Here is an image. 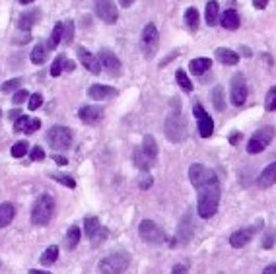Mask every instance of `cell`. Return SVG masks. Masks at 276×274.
Masks as SVG:
<instances>
[{
    "label": "cell",
    "instance_id": "1",
    "mask_svg": "<svg viewBox=\"0 0 276 274\" xmlns=\"http://www.w3.org/2000/svg\"><path fill=\"white\" fill-rule=\"evenodd\" d=\"M218 200H220V187L218 183H210L199 189V216L200 218H212L218 210Z\"/></svg>",
    "mask_w": 276,
    "mask_h": 274
},
{
    "label": "cell",
    "instance_id": "2",
    "mask_svg": "<svg viewBox=\"0 0 276 274\" xmlns=\"http://www.w3.org/2000/svg\"><path fill=\"white\" fill-rule=\"evenodd\" d=\"M130 264V255L126 251H115L107 257H103L97 264L101 274H123Z\"/></svg>",
    "mask_w": 276,
    "mask_h": 274
},
{
    "label": "cell",
    "instance_id": "3",
    "mask_svg": "<svg viewBox=\"0 0 276 274\" xmlns=\"http://www.w3.org/2000/svg\"><path fill=\"white\" fill-rule=\"evenodd\" d=\"M55 214V198L51 195H41L31 208V222L35 226H47Z\"/></svg>",
    "mask_w": 276,
    "mask_h": 274
},
{
    "label": "cell",
    "instance_id": "4",
    "mask_svg": "<svg viewBox=\"0 0 276 274\" xmlns=\"http://www.w3.org/2000/svg\"><path fill=\"white\" fill-rule=\"evenodd\" d=\"M185 134H187V124L181 115V109H173V113L166 119V136L173 144H179L185 138Z\"/></svg>",
    "mask_w": 276,
    "mask_h": 274
},
{
    "label": "cell",
    "instance_id": "5",
    "mask_svg": "<svg viewBox=\"0 0 276 274\" xmlns=\"http://www.w3.org/2000/svg\"><path fill=\"white\" fill-rule=\"evenodd\" d=\"M47 142H49V146L55 150V152H62V150H66L68 146H70V142H72V132H70V128H66V126H53L49 132H47Z\"/></svg>",
    "mask_w": 276,
    "mask_h": 274
},
{
    "label": "cell",
    "instance_id": "6",
    "mask_svg": "<svg viewBox=\"0 0 276 274\" xmlns=\"http://www.w3.org/2000/svg\"><path fill=\"white\" fill-rule=\"evenodd\" d=\"M158 43H160V35H158V28L154 24H148L144 30H142V35H140V49L144 53L146 59H152L158 51Z\"/></svg>",
    "mask_w": 276,
    "mask_h": 274
},
{
    "label": "cell",
    "instance_id": "7",
    "mask_svg": "<svg viewBox=\"0 0 276 274\" xmlns=\"http://www.w3.org/2000/svg\"><path fill=\"white\" fill-rule=\"evenodd\" d=\"M272 138H274V130L270 128V126H264V128H259L251 138H249V142H247V152L249 154H259V152H262L270 142H272Z\"/></svg>",
    "mask_w": 276,
    "mask_h": 274
},
{
    "label": "cell",
    "instance_id": "8",
    "mask_svg": "<svg viewBox=\"0 0 276 274\" xmlns=\"http://www.w3.org/2000/svg\"><path fill=\"white\" fill-rule=\"evenodd\" d=\"M189 179L197 189H200L204 185H210V183H218L216 173L212 169H208L206 166H200V164H193L189 167Z\"/></svg>",
    "mask_w": 276,
    "mask_h": 274
},
{
    "label": "cell",
    "instance_id": "9",
    "mask_svg": "<svg viewBox=\"0 0 276 274\" xmlns=\"http://www.w3.org/2000/svg\"><path fill=\"white\" fill-rule=\"evenodd\" d=\"M97 61H99V64L107 70V74H111V76H119V74H121V61L117 59V55H115L113 51L101 49V51L97 53Z\"/></svg>",
    "mask_w": 276,
    "mask_h": 274
},
{
    "label": "cell",
    "instance_id": "10",
    "mask_svg": "<svg viewBox=\"0 0 276 274\" xmlns=\"http://www.w3.org/2000/svg\"><path fill=\"white\" fill-rule=\"evenodd\" d=\"M95 14L105 22V24H115L119 20V12L117 6L111 0H97L95 2Z\"/></svg>",
    "mask_w": 276,
    "mask_h": 274
},
{
    "label": "cell",
    "instance_id": "11",
    "mask_svg": "<svg viewBox=\"0 0 276 274\" xmlns=\"http://www.w3.org/2000/svg\"><path fill=\"white\" fill-rule=\"evenodd\" d=\"M140 237H142L144 241H148V243H162V241L166 239L164 231H162L152 220H144V222L140 224Z\"/></svg>",
    "mask_w": 276,
    "mask_h": 274
},
{
    "label": "cell",
    "instance_id": "12",
    "mask_svg": "<svg viewBox=\"0 0 276 274\" xmlns=\"http://www.w3.org/2000/svg\"><path fill=\"white\" fill-rule=\"evenodd\" d=\"M230 90H231V103L233 105H243L245 99H247V84H245V80H243L241 74H235L231 78Z\"/></svg>",
    "mask_w": 276,
    "mask_h": 274
},
{
    "label": "cell",
    "instance_id": "13",
    "mask_svg": "<svg viewBox=\"0 0 276 274\" xmlns=\"http://www.w3.org/2000/svg\"><path fill=\"white\" fill-rule=\"evenodd\" d=\"M78 115H80V119L86 124H97L103 119V107H99V105H84L78 111Z\"/></svg>",
    "mask_w": 276,
    "mask_h": 274
},
{
    "label": "cell",
    "instance_id": "14",
    "mask_svg": "<svg viewBox=\"0 0 276 274\" xmlns=\"http://www.w3.org/2000/svg\"><path fill=\"white\" fill-rule=\"evenodd\" d=\"M78 59H80V62H82V66H84L86 70H90L92 74H99L101 64H99L97 57H93L90 51H86L84 47H78Z\"/></svg>",
    "mask_w": 276,
    "mask_h": 274
},
{
    "label": "cell",
    "instance_id": "15",
    "mask_svg": "<svg viewBox=\"0 0 276 274\" xmlns=\"http://www.w3.org/2000/svg\"><path fill=\"white\" fill-rule=\"evenodd\" d=\"M257 183H259V187H261V189H268V187H272V185L276 183V162L268 164V166L261 171V175H259Z\"/></svg>",
    "mask_w": 276,
    "mask_h": 274
},
{
    "label": "cell",
    "instance_id": "16",
    "mask_svg": "<svg viewBox=\"0 0 276 274\" xmlns=\"http://www.w3.org/2000/svg\"><path fill=\"white\" fill-rule=\"evenodd\" d=\"M115 93H117V90H115V88H111V86L93 84V86H90V88H88V95H90L92 99H97V101L107 99V97H111V95H115Z\"/></svg>",
    "mask_w": 276,
    "mask_h": 274
},
{
    "label": "cell",
    "instance_id": "17",
    "mask_svg": "<svg viewBox=\"0 0 276 274\" xmlns=\"http://www.w3.org/2000/svg\"><path fill=\"white\" fill-rule=\"evenodd\" d=\"M253 228H247V229H237L235 233H231L230 235V245L231 247H235V249H239V247H243V245H247L249 241H251V237H253Z\"/></svg>",
    "mask_w": 276,
    "mask_h": 274
},
{
    "label": "cell",
    "instance_id": "18",
    "mask_svg": "<svg viewBox=\"0 0 276 274\" xmlns=\"http://www.w3.org/2000/svg\"><path fill=\"white\" fill-rule=\"evenodd\" d=\"M216 61L222 62V64H226V66H235L239 62V55L235 51H231V49L222 47V49L216 51Z\"/></svg>",
    "mask_w": 276,
    "mask_h": 274
},
{
    "label": "cell",
    "instance_id": "19",
    "mask_svg": "<svg viewBox=\"0 0 276 274\" xmlns=\"http://www.w3.org/2000/svg\"><path fill=\"white\" fill-rule=\"evenodd\" d=\"M220 24H222L224 30L233 31V30L239 28V14H237L235 10H226V12L220 16Z\"/></svg>",
    "mask_w": 276,
    "mask_h": 274
},
{
    "label": "cell",
    "instance_id": "20",
    "mask_svg": "<svg viewBox=\"0 0 276 274\" xmlns=\"http://www.w3.org/2000/svg\"><path fill=\"white\" fill-rule=\"evenodd\" d=\"M14 216H16V208H14L12 202H2V204H0V228L10 226Z\"/></svg>",
    "mask_w": 276,
    "mask_h": 274
},
{
    "label": "cell",
    "instance_id": "21",
    "mask_svg": "<svg viewBox=\"0 0 276 274\" xmlns=\"http://www.w3.org/2000/svg\"><path fill=\"white\" fill-rule=\"evenodd\" d=\"M39 20V10H31V12H24L18 20V28L22 31H30L33 28V24Z\"/></svg>",
    "mask_w": 276,
    "mask_h": 274
},
{
    "label": "cell",
    "instance_id": "22",
    "mask_svg": "<svg viewBox=\"0 0 276 274\" xmlns=\"http://www.w3.org/2000/svg\"><path fill=\"white\" fill-rule=\"evenodd\" d=\"M134 164H136V167H138V169H142L144 173H148V169L152 167L154 160H152V158H148V156L144 154V150H142V148H136V150H134Z\"/></svg>",
    "mask_w": 276,
    "mask_h": 274
},
{
    "label": "cell",
    "instance_id": "23",
    "mask_svg": "<svg viewBox=\"0 0 276 274\" xmlns=\"http://www.w3.org/2000/svg\"><path fill=\"white\" fill-rule=\"evenodd\" d=\"M142 150H144V154H146L148 158H152V160L156 162V156H158V142H156L154 136H150V134L144 136V140H142Z\"/></svg>",
    "mask_w": 276,
    "mask_h": 274
},
{
    "label": "cell",
    "instance_id": "24",
    "mask_svg": "<svg viewBox=\"0 0 276 274\" xmlns=\"http://www.w3.org/2000/svg\"><path fill=\"white\" fill-rule=\"evenodd\" d=\"M212 66V62H210V59H195V61H191V64H189V68H191V72L195 74V76H202L208 68Z\"/></svg>",
    "mask_w": 276,
    "mask_h": 274
},
{
    "label": "cell",
    "instance_id": "25",
    "mask_svg": "<svg viewBox=\"0 0 276 274\" xmlns=\"http://www.w3.org/2000/svg\"><path fill=\"white\" fill-rule=\"evenodd\" d=\"M214 132V122H212V117L210 115H202L199 119V134L202 138H208V136Z\"/></svg>",
    "mask_w": 276,
    "mask_h": 274
},
{
    "label": "cell",
    "instance_id": "26",
    "mask_svg": "<svg viewBox=\"0 0 276 274\" xmlns=\"http://www.w3.org/2000/svg\"><path fill=\"white\" fill-rule=\"evenodd\" d=\"M204 16H206V24H208V26H216L218 16H220V6H218L216 0H210V2L206 4V12H204Z\"/></svg>",
    "mask_w": 276,
    "mask_h": 274
},
{
    "label": "cell",
    "instance_id": "27",
    "mask_svg": "<svg viewBox=\"0 0 276 274\" xmlns=\"http://www.w3.org/2000/svg\"><path fill=\"white\" fill-rule=\"evenodd\" d=\"M84 229H86V235H88L90 239H93V237L99 233V229H101L99 220H97L95 216H88V218L84 220Z\"/></svg>",
    "mask_w": 276,
    "mask_h": 274
},
{
    "label": "cell",
    "instance_id": "28",
    "mask_svg": "<svg viewBox=\"0 0 276 274\" xmlns=\"http://www.w3.org/2000/svg\"><path fill=\"white\" fill-rule=\"evenodd\" d=\"M80 228L78 226H70L66 231V247L68 249H76V245L80 243Z\"/></svg>",
    "mask_w": 276,
    "mask_h": 274
},
{
    "label": "cell",
    "instance_id": "29",
    "mask_svg": "<svg viewBox=\"0 0 276 274\" xmlns=\"http://www.w3.org/2000/svg\"><path fill=\"white\" fill-rule=\"evenodd\" d=\"M62 35H64V24H57V26L53 28V33H51V39H49L47 47H49V49H55V47L62 41Z\"/></svg>",
    "mask_w": 276,
    "mask_h": 274
},
{
    "label": "cell",
    "instance_id": "30",
    "mask_svg": "<svg viewBox=\"0 0 276 274\" xmlns=\"http://www.w3.org/2000/svg\"><path fill=\"white\" fill-rule=\"evenodd\" d=\"M185 24H187V28L191 31H197V28H199V12H197V8H189L185 12Z\"/></svg>",
    "mask_w": 276,
    "mask_h": 274
},
{
    "label": "cell",
    "instance_id": "31",
    "mask_svg": "<svg viewBox=\"0 0 276 274\" xmlns=\"http://www.w3.org/2000/svg\"><path fill=\"white\" fill-rule=\"evenodd\" d=\"M212 105H214L216 111H224V107H226V103H224V90L220 86H216L212 90Z\"/></svg>",
    "mask_w": 276,
    "mask_h": 274
},
{
    "label": "cell",
    "instance_id": "32",
    "mask_svg": "<svg viewBox=\"0 0 276 274\" xmlns=\"http://www.w3.org/2000/svg\"><path fill=\"white\" fill-rule=\"evenodd\" d=\"M57 259H59V247H57V245H51V247H47L45 253L41 255V264H53Z\"/></svg>",
    "mask_w": 276,
    "mask_h": 274
},
{
    "label": "cell",
    "instance_id": "33",
    "mask_svg": "<svg viewBox=\"0 0 276 274\" xmlns=\"http://www.w3.org/2000/svg\"><path fill=\"white\" fill-rule=\"evenodd\" d=\"M45 57H47L45 45H35L33 51H31V62H33V64H43V62H45Z\"/></svg>",
    "mask_w": 276,
    "mask_h": 274
},
{
    "label": "cell",
    "instance_id": "34",
    "mask_svg": "<svg viewBox=\"0 0 276 274\" xmlns=\"http://www.w3.org/2000/svg\"><path fill=\"white\" fill-rule=\"evenodd\" d=\"M175 78H177V84H179V88H181V90H185V91H193V84H191V80H189V76L185 74V70H183V68H179V70L175 72Z\"/></svg>",
    "mask_w": 276,
    "mask_h": 274
},
{
    "label": "cell",
    "instance_id": "35",
    "mask_svg": "<svg viewBox=\"0 0 276 274\" xmlns=\"http://www.w3.org/2000/svg\"><path fill=\"white\" fill-rule=\"evenodd\" d=\"M64 62H66V57L64 55H59L51 66V76H61L62 70H64Z\"/></svg>",
    "mask_w": 276,
    "mask_h": 274
},
{
    "label": "cell",
    "instance_id": "36",
    "mask_svg": "<svg viewBox=\"0 0 276 274\" xmlns=\"http://www.w3.org/2000/svg\"><path fill=\"white\" fill-rule=\"evenodd\" d=\"M30 124H31V119L26 117V115H24V117L20 115L18 121L14 122V130H16V132H28V130H30Z\"/></svg>",
    "mask_w": 276,
    "mask_h": 274
},
{
    "label": "cell",
    "instance_id": "37",
    "mask_svg": "<svg viewBox=\"0 0 276 274\" xmlns=\"http://www.w3.org/2000/svg\"><path fill=\"white\" fill-rule=\"evenodd\" d=\"M264 107L266 111H274L276 109V88H270L266 97H264Z\"/></svg>",
    "mask_w": 276,
    "mask_h": 274
},
{
    "label": "cell",
    "instance_id": "38",
    "mask_svg": "<svg viewBox=\"0 0 276 274\" xmlns=\"http://www.w3.org/2000/svg\"><path fill=\"white\" fill-rule=\"evenodd\" d=\"M20 86H22V80H20V78H14V80H8V82L2 84V91H4V93H12V91L20 90Z\"/></svg>",
    "mask_w": 276,
    "mask_h": 274
},
{
    "label": "cell",
    "instance_id": "39",
    "mask_svg": "<svg viewBox=\"0 0 276 274\" xmlns=\"http://www.w3.org/2000/svg\"><path fill=\"white\" fill-rule=\"evenodd\" d=\"M10 154H12L14 158H24V156L28 154V142H18V144H14L12 150H10Z\"/></svg>",
    "mask_w": 276,
    "mask_h": 274
},
{
    "label": "cell",
    "instance_id": "40",
    "mask_svg": "<svg viewBox=\"0 0 276 274\" xmlns=\"http://www.w3.org/2000/svg\"><path fill=\"white\" fill-rule=\"evenodd\" d=\"M41 103H43L41 93H31V95H30V99H28V107H30V111L39 109V107H41Z\"/></svg>",
    "mask_w": 276,
    "mask_h": 274
},
{
    "label": "cell",
    "instance_id": "41",
    "mask_svg": "<svg viewBox=\"0 0 276 274\" xmlns=\"http://www.w3.org/2000/svg\"><path fill=\"white\" fill-rule=\"evenodd\" d=\"M26 99H30V91H28V90H16V91H14V105L24 103Z\"/></svg>",
    "mask_w": 276,
    "mask_h": 274
},
{
    "label": "cell",
    "instance_id": "42",
    "mask_svg": "<svg viewBox=\"0 0 276 274\" xmlns=\"http://www.w3.org/2000/svg\"><path fill=\"white\" fill-rule=\"evenodd\" d=\"M72 35H74V24H72V22H66V24H64L62 41H64V43H70V41H72Z\"/></svg>",
    "mask_w": 276,
    "mask_h": 274
},
{
    "label": "cell",
    "instance_id": "43",
    "mask_svg": "<svg viewBox=\"0 0 276 274\" xmlns=\"http://www.w3.org/2000/svg\"><path fill=\"white\" fill-rule=\"evenodd\" d=\"M53 179L59 181V183H62V185H66L68 189H74V187H76V181H74L72 177H66V175H53Z\"/></svg>",
    "mask_w": 276,
    "mask_h": 274
},
{
    "label": "cell",
    "instance_id": "44",
    "mask_svg": "<svg viewBox=\"0 0 276 274\" xmlns=\"http://www.w3.org/2000/svg\"><path fill=\"white\" fill-rule=\"evenodd\" d=\"M45 158V152H43V148H39V146H35L33 150H31V160H35V162H39V160H43Z\"/></svg>",
    "mask_w": 276,
    "mask_h": 274
},
{
    "label": "cell",
    "instance_id": "45",
    "mask_svg": "<svg viewBox=\"0 0 276 274\" xmlns=\"http://www.w3.org/2000/svg\"><path fill=\"white\" fill-rule=\"evenodd\" d=\"M187 272H189V266H187V264H183V262L175 264V266H173V270H171V274H187Z\"/></svg>",
    "mask_w": 276,
    "mask_h": 274
},
{
    "label": "cell",
    "instance_id": "46",
    "mask_svg": "<svg viewBox=\"0 0 276 274\" xmlns=\"http://www.w3.org/2000/svg\"><path fill=\"white\" fill-rule=\"evenodd\" d=\"M193 113H195V117H197V119H200L202 115H206V111H204V107H202L200 103H197V105L193 107Z\"/></svg>",
    "mask_w": 276,
    "mask_h": 274
},
{
    "label": "cell",
    "instance_id": "47",
    "mask_svg": "<svg viewBox=\"0 0 276 274\" xmlns=\"http://www.w3.org/2000/svg\"><path fill=\"white\" fill-rule=\"evenodd\" d=\"M152 183H154V181H152V177H150V175H144V177L140 179V187H142V189H150V187H152Z\"/></svg>",
    "mask_w": 276,
    "mask_h": 274
},
{
    "label": "cell",
    "instance_id": "48",
    "mask_svg": "<svg viewBox=\"0 0 276 274\" xmlns=\"http://www.w3.org/2000/svg\"><path fill=\"white\" fill-rule=\"evenodd\" d=\"M253 6H255L257 10H264V8L268 6V0H253Z\"/></svg>",
    "mask_w": 276,
    "mask_h": 274
},
{
    "label": "cell",
    "instance_id": "49",
    "mask_svg": "<svg viewBox=\"0 0 276 274\" xmlns=\"http://www.w3.org/2000/svg\"><path fill=\"white\" fill-rule=\"evenodd\" d=\"M39 124H41V121H39V119H31V124H30V130H28V134L35 132V130L39 128Z\"/></svg>",
    "mask_w": 276,
    "mask_h": 274
},
{
    "label": "cell",
    "instance_id": "50",
    "mask_svg": "<svg viewBox=\"0 0 276 274\" xmlns=\"http://www.w3.org/2000/svg\"><path fill=\"white\" fill-rule=\"evenodd\" d=\"M272 243H274V233H268V237L262 241V247H264V249H270Z\"/></svg>",
    "mask_w": 276,
    "mask_h": 274
},
{
    "label": "cell",
    "instance_id": "51",
    "mask_svg": "<svg viewBox=\"0 0 276 274\" xmlns=\"http://www.w3.org/2000/svg\"><path fill=\"white\" fill-rule=\"evenodd\" d=\"M239 138H241V132H231L230 134V144H237Z\"/></svg>",
    "mask_w": 276,
    "mask_h": 274
},
{
    "label": "cell",
    "instance_id": "52",
    "mask_svg": "<svg viewBox=\"0 0 276 274\" xmlns=\"http://www.w3.org/2000/svg\"><path fill=\"white\" fill-rule=\"evenodd\" d=\"M262 274H276V264H268V266L262 270Z\"/></svg>",
    "mask_w": 276,
    "mask_h": 274
},
{
    "label": "cell",
    "instance_id": "53",
    "mask_svg": "<svg viewBox=\"0 0 276 274\" xmlns=\"http://www.w3.org/2000/svg\"><path fill=\"white\" fill-rule=\"evenodd\" d=\"M64 70H66V72H72V70H74V62L66 59V62H64Z\"/></svg>",
    "mask_w": 276,
    "mask_h": 274
},
{
    "label": "cell",
    "instance_id": "54",
    "mask_svg": "<svg viewBox=\"0 0 276 274\" xmlns=\"http://www.w3.org/2000/svg\"><path fill=\"white\" fill-rule=\"evenodd\" d=\"M132 2H134V0H119V4H121L123 8H128V6H132Z\"/></svg>",
    "mask_w": 276,
    "mask_h": 274
},
{
    "label": "cell",
    "instance_id": "55",
    "mask_svg": "<svg viewBox=\"0 0 276 274\" xmlns=\"http://www.w3.org/2000/svg\"><path fill=\"white\" fill-rule=\"evenodd\" d=\"M20 117V109H12L10 111V119H18Z\"/></svg>",
    "mask_w": 276,
    "mask_h": 274
},
{
    "label": "cell",
    "instance_id": "56",
    "mask_svg": "<svg viewBox=\"0 0 276 274\" xmlns=\"http://www.w3.org/2000/svg\"><path fill=\"white\" fill-rule=\"evenodd\" d=\"M55 162H57V164H61V166H66V160H64V158H61V156H55Z\"/></svg>",
    "mask_w": 276,
    "mask_h": 274
},
{
    "label": "cell",
    "instance_id": "57",
    "mask_svg": "<svg viewBox=\"0 0 276 274\" xmlns=\"http://www.w3.org/2000/svg\"><path fill=\"white\" fill-rule=\"evenodd\" d=\"M30 274H51V272H45V270H30Z\"/></svg>",
    "mask_w": 276,
    "mask_h": 274
},
{
    "label": "cell",
    "instance_id": "58",
    "mask_svg": "<svg viewBox=\"0 0 276 274\" xmlns=\"http://www.w3.org/2000/svg\"><path fill=\"white\" fill-rule=\"evenodd\" d=\"M241 53H243V55H245V57H251V51H249V49H247V47H243V49H241Z\"/></svg>",
    "mask_w": 276,
    "mask_h": 274
},
{
    "label": "cell",
    "instance_id": "59",
    "mask_svg": "<svg viewBox=\"0 0 276 274\" xmlns=\"http://www.w3.org/2000/svg\"><path fill=\"white\" fill-rule=\"evenodd\" d=\"M20 2H22V4H30V2H31V0H20Z\"/></svg>",
    "mask_w": 276,
    "mask_h": 274
},
{
    "label": "cell",
    "instance_id": "60",
    "mask_svg": "<svg viewBox=\"0 0 276 274\" xmlns=\"http://www.w3.org/2000/svg\"><path fill=\"white\" fill-rule=\"evenodd\" d=\"M0 115H2V113H0Z\"/></svg>",
    "mask_w": 276,
    "mask_h": 274
}]
</instances>
